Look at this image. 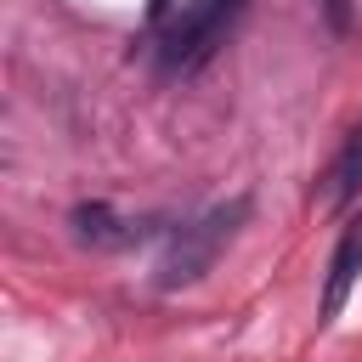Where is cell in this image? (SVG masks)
Masks as SVG:
<instances>
[{"label": "cell", "mask_w": 362, "mask_h": 362, "mask_svg": "<svg viewBox=\"0 0 362 362\" xmlns=\"http://www.w3.org/2000/svg\"><path fill=\"white\" fill-rule=\"evenodd\" d=\"M243 215H249V198H232V204H221V209L175 226L170 243H164V255H158V266H153V283H158V288H187V283H198V277L215 266V255L226 249V238L238 232Z\"/></svg>", "instance_id": "1"}, {"label": "cell", "mask_w": 362, "mask_h": 362, "mask_svg": "<svg viewBox=\"0 0 362 362\" xmlns=\"http://www.w3.org/2000/svg\"><path fill=\"white\" fill-rule=\"evenodd\" d=\"M243 6L249 0H187L170 23H164V34H158V62L164 68H198L221 40H226V28L243 17Z\"/></svg>", "instance_id": "2"}, {"label": "cell", "mask_w": 362, "mask_h": 362, "mask_svg": "<svg viewBox=\"0 0 362 362\" xmlns=\"http://www.w3.org/2000/svg\"><path fill=\"white\" fill-rule=\"evenodd\" d=\"M356 277H362V215H351L345 226H339V243H334V255H328V277H322V322H334L339 311H345V300H351V288H356Z\"/></svg>", "instance_id": "3"}, {"label": "cell", "mask_w": 362, "mask_h": 362, "mask_svg": "<svg viewBox=\"0 0 362 362\" xmlns=\"http://www.w3.org/2000/svg\"><path fill=\"white\" fill-rule=\"evenodd\" d=\"M328 187H322V198H328V209H345L351 198H356V187H362V124L345 136V147H339V158L328 164V175H322Z\"/></svg>", "instance_id": "4"}, {"label": "cell", "mask_w": 362, "mask_h": 362, "mask_svg": "<svg viewBox=\"0 0 362 362\" xmlns=\"http://www.w3.org/2000/svg\"><path fill=\"white\" fill-rule=\"evenodd\" d=\"M74 226H79V238H90V243H136L141 238V226H130V221H119L107 204H85V209H74Z\"/></svg>", "instance_id": "5"}, {"label": "cell", "mask_w": 362, "mask_h": 362, "mask_svg": "<svg viewBox=\"0 0 362 362\" xmlns=\"http://www.w3.org/2000/svg\"><path fill=\"white\" fill-rule=\"evenodd\" d=\"M322 6H328V23L345 34V28H351V0H322Z\"/></svg>", "instance_id": "6"}]
</instances>
